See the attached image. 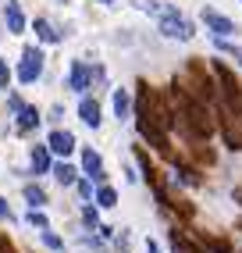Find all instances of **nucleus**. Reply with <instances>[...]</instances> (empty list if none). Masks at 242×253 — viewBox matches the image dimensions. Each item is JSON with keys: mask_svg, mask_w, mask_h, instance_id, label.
Segmentation results:
<instances>
[{"mask_svg": "<svg viewBox=\"0 0 242 253\" xmlns=\"http://www.w3.org/2000/svg\"><path fill=\"white\" fill-rule=\"evenodd\" d=\"M14 75H18L22 86L36 82L43 75V50L40 46H22V61H18V68H14Z\"/></svg>", "mask_w": 242, "mask_h": 253, "instance_id": "5", "label": "nucleus"}, {"mask_svg": "<svg viewBox=\"0 0 242 253\" xmlns=\"http://www.w3.org/2000/svg\"><path fill=\"white\" fill-rule=\"evenodd\" d=\"M79 161H82V175H85V178H93L96 185L107 182V171H103V157L96 154L93 146H82V150H79Z\"/></svg>", "mask_w": 242, "mask_h": 253, "instance_id": "8", "label": "nucleus"}, {"mask_svg": "<svg viewBox=\"0 0 242 253\" xmlns=\"http://www.w3.org/2000/svg\"><path fill=\"white\" fill-rule=\"evenodd\" d=\"M200 22H203L206 29H210V36H214V40H235V36H239V25L228 18V14L214 11V7H203Z\"/></svg>", "mask_w": 242, "mask_h": 253, "instance_id": "6", "label": "nucleus"}, {"mask_svg": "<svg viewBox=\"0 0 242 253\" xmlns=\"http://www.w3.org/2000/svg\"><path fill=\"white\" fill-rule=\"evenodd\" d=\"M232 200H235V204L242 207V189H232Z\"/></svg>", "mask_w": 242, "mask_h": 253, "instance_id": "30", "label": "nucleus"}, {"mask_svg": "<svg viewBox=\"0 0 242 253\" xmlns=\"http://www.w3.org/2000/svg\"><path fill=\"white\" fill-rule=\"evenodd\" d=\"M75 189H79V196L85 200V204H89V200L96 196V189H93V178H82V175H79V182H75Z\"/></svg>", "mask_w": 242, "mask_h": 253, "instance_id": "22", "label": "nucleus"}, {"mask_svg": "<svg viewBox=\"0 0 242 253\" xmlns=\"http://www.w3.org/2000/svg\"><path fill=\"white\" fill-rule=\"evenodd\" d=\"M14 128H18V136H32L40 128V111L32 104H22V111H14Z\"/></svg>", "mask_w": 242, "mask_h": 253, "instance_id": "12", "label": "nucleus"}, {"mask_svg": "<svg viewBox=\"0 0 242 253\" xmlns=\"http://www.w3.org/2000/svg\"><path fill=\"white\" fill-rule=\"evenodd\" d=\"M0 253H18V250H14V243L7 239V235H4V232H0Z\"/></svg>", "mask_w": 242, "mask_h": 253, "instance_id": "28", "label": "nucleus"}, {"mask_svg": "<svg viewBox=\"0 0 242 253\" xmlns=\"http://www.w3.org/2000/svg\"><path fill=\"white\" fill-rule=\"evenodd\" d=\"M210 72H214V82H217V100H224L228 107H239L242 111V82L235 79V72L221 57L210 61Z\"/></svg>", "mask_w": 242, "mask_h": 253, "instance_id": "3", "label": "nucleus"}, {"mask_svg": "<svg viewBox=\"0 0 242 253\" xmlns=\"http://www.w3.org/2000/svg\"><path fill=\"white\" fill-rule=\"evenodd\" d=\"M82 221L89 225V228H100V214H96L93 204H85V207H82Z\"/></svg>", "mask_w": 242, "mask_h": 253, "instance_id": "23", "label": "nucleus"}, {"mask_svg": "<svg viewBox=\"0 0 242 253\" xmlns=\"http://www.w3.org/2000/svg\"><path fill=\"white\" fill-rule=\"evenodd\" d=\"M135 128H139V136H143V143H150V146L157 150L161 157H167L171 164L178 161V157H175V146H171V136H167V128H161V125H153L150 118H139V114H135Z\"/></svg>", "mask_w": 242, "mask_h": 253, "instance_id": "4", "label": "nucleus"}, {"mask_svg": "<svg viewBox=\"0 0 242 253\" xmlns=\"http://www.w3.org/2000/svg\"><path fill=\"white\" fill-rule=\"evenodd\" d=\"M11 86V68H7V61L0 57V89H7Z\"/></svg>", "mask_w": 242, "mask_h": 253, "instance_id": "26", "label": "nucleus"}, {"mask_svg": "<svg viewBox=\"0 0 242 253\" xmlns=\"http://www.w3.org/2000/svg\"><path fill=\"white\" fill-rule=\"evenodd\" d=\"M93 204L100 207V211H111V207H118V189L114 185H96V196H93Z\"/></svg>", "mask_w": 242, "mask_h": 253, "instance_id": "17", "label": "nucleus"}, {"mask_svg": "<svg viewBox=\"0 0 242 253\" xmlns=\"http://www.w3.org/2000/svg\"><path fill=\"white\" fill-rule=\"evenodd\" d=\"M32 29H36V36H40V43H61V32L54 29V22H46V18H36L32 22Z\"/></svg>", "mask_w": 242, "mask_h": 253, "instance_id": "19", "label": "nucleus"}, {"mask_svg": "<svg viewBox=\"0 0 242 253\" xmlns=\"http://www.w3.org/2000/svg\"><path fill=\"white\" fill-rule=\"evenodd\" d=\"M25 221H29V225H36V228H50V221H46V214H43V211H29V214H25Z\"/></svg>", "mask_w": 242, "mask_h": 253, "instance_id": "24", "label": "nucleus"}, {"mask_svg": "<svg viewBox=\"0 0 242 253\" xmlns=\"http://www.w3.org/2000/svg\"><path fill=\"white\" fill-rule=\"evenodd\" d=\"M22 200L32 207V211H43L46 204H50V196H46V189L43 185H36V182H29V185H22Z\"/></svg>", "mask_w": 242, "mask_h": 253, "instance_id": "15", "label": "nucleus"}, {"mask_svg": "<svg viewBox=\"0 0 242 253\" xmlns=\"http://www.w3.org/2000/svg\"><path fill=\"white\" fill-rule=\"evenodd\" d=\"M50 157H54V154H50L46 143H36V146H32V154H29V161H32V175H50V168H54V164H50Z\"/></svg>", "mask_w": 242, "mask_h": 253, "instance_id": "13", "label": "nucleus"}, {"mask_svg": "<svg viewBox=\"0 0 242 253\" xmlns=\"http://www.w3.org/2000/svg\"><path fill=\"white\" fill-rule=\"evenodd\" d=\"M175 171H178L175 178H178L182 185H200V182H203V175H200V168H196V164H185V161H175Z\"/></svg>", "mask_w": 242, "mask_h": 253, "instance_id": "18", "label": "nucleus"}, {"mask_svg": "<svg viewBox=\"0 0 242 253\" xmlns=\"http://www.w3.org/2000/svg\"><path fill=\"white\" fill-rule=\"evenodd\" d=\"M103 82H107V72H103L100 64H93V86H103Z\"/></svg>", "mask_w": 242, "mask_h": 253, "instance_id": "27", "label": "nucleus"}, {"mask_svg": "<svg viewBox=\"0 0 242 253\" xmlns=\"http://www.w3.org/2000/svg\"><path fill=\"white\" fill-rule=\"evenodd\" d=\"M11 217H14V214H11V207H7V200L0 196V221H11Z\"/></svg>", "mask_w": 242, "mask_h": 253, "instance_id": "29", "label": "nucleus"}, {"mask_svg": "<svg viewBox=\"0 0 242 253\" xmlns=\"http://www.w3.org/2000/svg\"><path fill=\"white\" fill-rule=\"evenodd\" d=\"M196 239L203 250H214V253H232V243L221 239V235H210V232H196Z\"/></svg>", "mask_w": 242, "mask_h": 253, "instance_id": "20", "label": "nucleus"}, {"mask_svg": "<svg viewBox=\"0 0 242 253\" xmlns=\"http://www.w3.org/2000/svg\"><path fill=\"white\" fill-rule=\"evenodd\" d=\"M178 82H182V86L193 93L196 100H203V104H210V107L217 104V82H214V72H206V64H203L200 57H193V61L185 64V75H182Z\"/></svg>", "mask_w": 242, "mask_h": 253, "instance_id": "1", "label": "nucleus"}, {"mask_svg": "<svg viewBox=\"0 0 242 253\" xmlns=\"http://www.w3.org/2000/svg\"><path fill=\"white\" fill-rule=\"evenodd\" d=\"M68 89L79 93V96L93 89V64L89 61H72V68H68Z\"/></svg>", "mask_w": 242, "mask_h": 253, "instance_id": "7", "label": "nucleus"}, {"mask_svg": "<svg viewBox=\"0 0 242 253\" xmlns=\"http://www.w3.org/2000/svg\"><path fill=\"white\" fill-rule=\"evenodd\" d=\"M135 161H139V168H143V178L153 185V193H157V189H164V185H161V178H157V168H153V161H150V154H146L143 146H135Z\"/></svg>", "mask_w": 242, "mask_h": 253, "instance_id": "16", "label": "nucleus"}, {"mask_svg": "<svg viewBox=\"0 0 242 253\" xmlns=\"http://www.w3.org/2000/svg\"><path fill=\"white\" fill-rule=\"evenodd\" d=\"M157 29H161V36L178 40V43H189V40L196 36V25L189 22L175 4H161V11H157Z\"/></svg>", "mask_w": 242, "mask_h": 253, "instance_id": "2", "label": "nucleus"}, {"mask_svg": "<svg viewBox=\"0 0 242 253\" xmlns=\"http://www.w3.org/2000/svg\"><path fill=\"white\" fill-rule=\"evenodd\" d=\"M146 250H150V253H161V246H157V243H153V239L146 243Z\"/></svg>", "mask_w": 242, "mask_h": 253, "instance_id": "31", "label": "nucleus"}, {"mask_svg": "<svg viewBox=\"0 0 242 253\" xmlns=\"http://www.w3.org/2000/svg\"><path fill=\"white\" fill-rule=\"evenodd\" d=\"M43 246H50V250H64V239H61V235H54L50 228H43Z\"/></svg>", "mask_w": 242, "mask_h": 253, "instance_id": "25", "label": "nucleus"}, {"mask_svg": "<svg viewBox=\"0 0 242 253\" xmlns=\"http://www.w3.org/2000/svg\"><path fill=\"white\" fill-rule=\"evenodd\" d=\"M111 107H114L118 122H128V118H132V93L128 89H114L111 93Z\"/></svg>", "mask_w": 242, "mask_h": 253, "instance_id": "14", "label": "nucleus"}, {"mask_svg": "<svg viewBox=\"0 0 242 253\" xmlns=\"http://www.w3.org/2000/svg\"><path fill=\"white\" fill-rule=\"evenodd\" d=\"M4 22H7V32H14V36H22L29 29V18H25L18 0H4Z\"/></svg>", "mask_w": 242, "mask_h": 253, "instance_id": "11", "label": "nucleus"}, {"mask_svg": "<svg viewBox=\"0 0 242 253\" xmlns=\"http://www.w3.org/2000/svg\"><path fill=\"white\" fill-rule=\"evenodd\" d=\"M46 146H50V154H54V157H72L79 143H75V136H72L68 128H50Z\"/></svg>", "mask_w": 242, "mask_h": 253, "instance_id": "9", "label": "nucleus"}, {"mask_svg": "<svg viewBox=\"0 0 242 253\" xmlns=\"http://www.w3.org/2000/svg\"><path fill=\"white\" fill-rule=\"evenodd\" d=\"M50 171H54V178H57L61 185H75V182H79V175H82L79 168H75V164H68V161L54 164V168H50Z\"/></svg>", "mask_w": 242, "mask_h": 253, "instance_id": "21", "label": "nucleus"}, {"mask_svg": "<svg viewBox=\"0 0 242 253\" xmlns=\"http://www.w3.org/2000/svg\"><path fill=\"white\" fill-rule=\"evenodd\" d=\"M100 4H107V7H111V4H114V0H100Z\"/></svg>", "mask_w": 242, "mask_h": 253, "instance_id": "32", "label": "nucleus"}, {"mask_svg": "<svg viewBox=\"0 0 242 253\" xmlns=\"http://www.w3.org/2000/svg\"><path fill=\"white\" fill-rule=\"evenodd\" d=\"M79 118H82V125H85V128H100V122H103V107H100V100L89 96V93H82V96H79Z\"/></svg>", "mask_w": 242, "mask_h": 253, "instance_id": "10", "label": "nucleus"}]
</instances>
